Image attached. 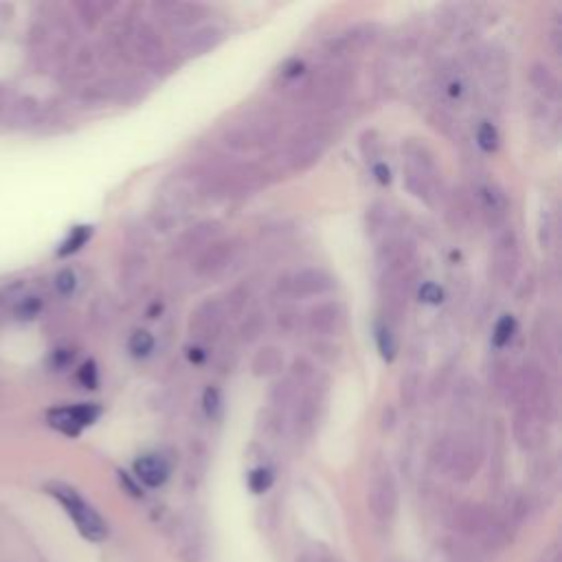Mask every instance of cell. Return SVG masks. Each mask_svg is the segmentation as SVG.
<instances>
[{
	"label": "cell",
	"mask_w": 562,
	"mask_h": 562,
	"mask_svg": "<svg viewBox=\"0 0 562 562\" xmlns=\"http://www.w3.org/2000/svg\"><path fill=\"white\" fill-rule=\"evenodd\" d=\"M516 332V321L514 316L510 314H504L499 321H496L494 325V334H493V341L496 347H505L507 343L512 341V336H514Z\"/></svg>",
	"instance_id": "83f0119b"
},
{
	"label": "cell",
	"mask_w": 562,
	"mask_h": 562,
	"mask_svg": "<svg viewBox=\"0 0 562 562\" xmlns=\"http://www.w3.org/2000/svg\"><path fill=\"white\" fill-rule=\"evenodd\" d=\"M387 228H389V209L383 203H376L367 214V231L371 238L385 236Z\"/></svg>",
	"instance_id": "d4e9b609"
},
{
	"label": "cell",
	"mask_w": 562,
	"mask_h": 562,
	"mask_svg": "<svg viewBox=\"0 0 562 562\" xmlns=\"http://www.w3.org/2000/svg\"><path fill=\"white\" fill-rule=\"evenodd\" d=\"M419 302L429 303V305H440L441 302H444V291L438 286V283L433 281H427L419 286Z\"/></svg>",
	"instance_id": "8d00e7d4"
},
{
	"label": "cell",
	"mask_w": 562,
	"mask_h": 562,
	"mask_svg": "<svg viewBox=\"0 0 562 562\" xmlns=\"http://www.w3.org/2000/svg\"><path fill=\"white\" fill-rule=\"evenodd\" d=\"M187 356H189V360H192V363L198 365V363H203V360H205V352L200 347H189L187 349Z\"/></svg>",
	"instance_id": "bcb514c9"
},
{
	"label": "cell",
	"mask_w": 562,
	"mask_h": 562,
	"mask_svg": "<svg viewBox=\"0 0 562 562\" xmlns=\"http://www.w3.org/2000/svg\"><path fill=\"white\" fill-rule=\"evenodd\" d=\"M477 200H479V209H482L488 225L496 227L505 220L507 207H510L507 205V196L499 185L493 183V180H485V183L479 185Z\"/></svg>",
	"instance_id": "7c38bea8"
},
{
	"label": "cell",
	"mask_w": 562,
	"mask_h": 562,
	"mask_svg": "<svg viewBox=\"0 0 562 562\" xmlns=\"http://www.w3.org/2000/svg\"><path fill=\"white\" fill-rule=\"evenodd\" d=\"M56 288H58V292L62 294V297H69V294H73L75 288H78V277H75V272L70 269L59 270L58 277H56Z\"/></svg>",
	"instance_id": "d590c367"
},
{
	"label": "cell",
	"mask_w": 562,
	"mask_h": 562,
	"mask_svg": "<svg viewBox=\"0 0 562 562\" xmlns=\"http://www.w3.org/2000/svg\"><path fill=\"white\" fill-rule=\"evenodd\" d=\"M42 310V299L34 297V294H29V297H20L18 303H16V316H18L20 321H29L36 319L37 314H40Z\"/></svg>",
	"instance_id": "f546056e"
},
{
	"label": "cell",
	"mask_w": 562,
	"mask_h": 562,
	"mask_svg": "<svg viewBox=\"0 0 562 562\" xmlns=\"http://www.w3.org/2000/svg\"><path fill=\"white\" fill-rule=\"evenodd\" d=\"M283 367V354L277 347H264L255 354L253 363H250V369H253L255 376L260 378H266V376H275L277 371H281Z\"/></svg>",
	"instance_id": "44dd1931"
},
{
	"label": "cell",
	"mask_w": 562,
	"mask_h": 562,
	"mask_svg": "<svg viewBox=\"0 0 562 562\" xmlns=\"http://www.w3.org/2000/svg\"><path fill=\"white\" fill-rule=\"evenodd\" d=\"M163 14H165V23L169 27H192L198 23L203 7L200 5H189V3H169L163 5Z\"/></svg>",
	"instance_id": "ffe728a7"
},
{
	"label": "cell",
	"mask_w": 562,
	"mask_h": 562,
	"mask_svg": "<svg viewBox=\"0 0 562 562\" xmlns=\"http://www.w3.org/2000/svg\"><path fill=\"white\" fill-rule=\"evenodd\" d=\"M360 147H363V154L367 156V161H374V158H378L380 154V143L376 141L374 134H365Z\"/></svg>",
	"instance_id": "60d3db41"
},
{
	"label": "cell",
	"mask_w": 562,
	"mask_h": 562,
	"mask_svg": "<svg viewBox=\"0 0 562 562\" xmlns=\"http://www.w3.org/2000/svg\"><path fill=\"white\" fill-rule=\"evenodd\" d=\"M270 485H272V472L269 468H255V471L249 474V488L253 490L255 494L266 493Z\"/></svg>",
	"instance_id": "d6a6232c"
},
{
	"label": "cell",
	"mask_w": 562,
	"mask_h": 562,
	"mask_svg": "<svg viewBox=\"0 0 562 562\" xmlns=\"http://www.w3.org/2000/svg\"><path fill=\"white\" fill-rule=\"evenodd\" d=\"M321 411H323V396H321V391L313 389L308 391V394H303L297 407V433H313L316 422H319Z\"/></svg>",
	"instance_id": "2e32d148"
},
{
	"label": "cell",
	"mask_w": 562,
	"mask_h": 562,
	"mask_svg": "<svg viewBox=\"0 0 562 562\" xmlns=\"http://www.w3.org/2000/svg\"><path fill=\"white\" fill-rule=\"evenodd\" d=\"M294 400V383L292 380H283V383H277L270 391V402L275 407H286Z\"/></svg>",
	"instance_id": "1f68e13d"
},
{
	"label": "cell",
	"mask_w": 562,
	"mask_h": 562,
	"mask_svg": "<svg viewBox=\"0 0 562 562\" xmlns=\"http://www.w3.org/2000/svg\"><path fill=\"white\" fill-rule=\"evenodd\" d=\"M203 407L205 413L209 418H217L222 411V394L220 389H216V387H207L205 396H203Z\"/></svg>",
	"instance_id": "836d02e7"
},
{
	"label": "cell",
	"mask_w": 562,
	"mask_h": 562,
	"mask_svg": "<svg viewBox=\"0 0 562 562\" xmlns=\"http://www.w3.org/2000/svg\"><path fill=\"white\" fill-rule=\"evenodd\" d=\"M70 360H73V354H70L69 349H58V352L53 354V365H56V367H67Z\"/></svg>",
	"instance_id": "f6af8a7d"
},
{
	"label": "cell",
	"mask_w": 562,
	"mask_h": 562,
	"mask_svg": "<svg viewBox=\"0 0 562 562\" xmlns=\"http://www.w3.org/2000/svg\"><path fill=\"white\" fill-rule=\"evenodd\" d=\"M236 255V242L233 239H220V242L209 244L196 260L194 270L198 277H216L227 270V266L233 261Z\"/></svg>",
	"instance_id": "30bf717a"
},
{
	"label": "cell",
	"mask_w": 562,
	"mask_h": 562,
	"mask_svg": "<svg viewBox=\"0 0 562 562\" xmlns=\"http://www.w3.org/2000/svg\"><path fill=\"white\" fill-rule=\"evenodd\" d=\"M78 380L86 389H97V385H100V371H97L95 360H89V363L81 365L78 371Z\"/></svg>",
	"instance_id": "e575fe53"
},
{
	"label": "cell",
	"mask_w": 562,
	"mask_h": 562,
	"mask_svg": "<svg viewBox=\"0 0 562 562\" xmlns=\"http://www.w3.org/2000/svg\"><path fill=\"white\" fill-rule=\"evenodd\" d=\"M47 493L58 501L59 505L67 510V514L70 516V521L75 523L78 532L86 540H92V543H100L108 536V527L103 523V518L97 514V510L92 507L89 501L81 496L78 490L70 488L67 483L53 482L47 485Z\"/></svg>",
	"instance_id": "6da1fadb"
},
{
	"label": "cell",
	"mask_w": 562,
	"mask_h": 562,
	"mask_svg": "<svg viewBox=\"0 0 562 562\" xmlns=\"http://www.w3.org/2000/svg\"><path fill=\"white\" fill-rule=\"evenodd\" d=\"M374 37H376L374 27H367V25L352 27V29L341 31V34L332 36L330 40L325 42V53L330 58L349 56V53L360 51V48L371 45V42H374Z\"/></svg>",
	"instance_id": "8fae6325"
},
{
	"label": "cell",
	"mask_w": 562,
	"mask_h": 562,
	"mask_svg": "<svg viewBox=\"0 0 562 562\" xmlns=\"http://www.w3.org/2000/svg\"><path fill=\"white\" fill-rule=\"evenodd\" d=\"M419 387H422V378L418 371H407L400 380V400L407 408H413L419 400Z\"/></svg>",
	"instance_id": "603a6c76"
},
{
	"label": "cell",
	"mask_w": 562,
	"mask_h": 562,
	"mask_svg": "<svg viewBox=\"0 0 562 562\" xmlns=\"http://www.w3.org/2000/svg\"><path fill=\"white\" fill-rule=\"evenodd\" d=\"M477 143L483 152H494L499 147V130L493 123L483 122L477 130Z\"/></svg>",
	"instance_id": "4dcf8cb0"
},
{
	"label": "cell",
	"mask_w": 562,
	"mask_h": 562,
	"mask_svg": "<svg viewBox=\"0 0 562 562\" xmlns=\"http://www.w3.org/2000/svg\"><path fill=\"white\" fill-rule=\"evenodd\" d=\"M264 330H266V316L261 313H253L242 321V325H239V336H242L244 343H255L261 334H264Z\"/></svg>",
	"instance_id": "484cf974"
},
{
	"label": "cell",
	"mask_w": 562,
	"mask_h": 562,
	"mask_svg": "<svg viewBox=\"0 0 562 562\" xmlns=\"http://www.w3.org/2000/svg\"><path fill=\"white\" fill-rule=\"evenodd\" d=\"M494 275L504 283H512L516 280L518 269H521V247L514 228L505 227L494 239Z\"/></svg>",
	"instance_id": "5b68a950"
},
{
	"label": "cell",
	"mask_w": 562,
	"mask_h": 562,
	"mask_svg": "<svg viewBox=\"0 0 562 562\" xmlns=\"http://www.w3.org/2000/svg\"><path fill=\"white\" fill-rule=\"evenodd\" d=\"M334 288V280L321 269H303L283 281V292L297 299L321 297Z\"/></svg>",
	"instance_id": "9c48e42d"
},
{
	"label": "cell",
	"mask_w": 562,
	"mask_h": 562,
	"mask_svg": "<svg viewBox=\"0 0 562 562\" xmlns=\"http://www.w3.org/2000/svg\"><path fill=\"white\" fill-rule=\"evenodd\" d=\"M374 176L380 185H389L391 183V169L385 165V163H376L374 165Z\"/></svg>",
	"instance_id": "ee69618b"
},
{
	"label": "cell",
	"mask_w": 562,
	"mask_h": 562,
	"mask_svg": "<svg viewBox=\"0 0 562 562\" xmlns=\"http://www.w3.org/2000/svg\"><path fill=\"white\" fill-rule=\"evenodd\" d=\"M540 247L547 249L551 244V216L545 211L543 216H540Z\"/></svg>",
	"instance_id": "b9f144b4"
},
{
	"label": "cell",
	"mask_w": 562,
	"mask_h": 562,
	"mask_svg": "<svg viewBox=\"0 0 562 562\" xmlns=\"http://www.w3.org/2000/svg\"><path fill=\"white\" fill-rule=\"evenodd\" d=\"M371 507H374L376 512H385L387 507H394L396 501V488L394 482H391L389 474H383V477H378L371 485V494H369Z\"/></svg>",
	"instance_id": "7402d4cb"
},
{
	"label": "cell",
	"mask_w": 562,
	"mask_h": 562,
	"mask_svg": "<svg viewBox=\"0 0 562 562\" xmlns=\"http://www.w3.org/2000/svg\"><path fill=\"white\" fill-rule=\"evenodd\" d=\"M413 255H416V249H413V242L405 236H389L383 244L378 247V253H376V260H378V269L383 272V280L387 277H398L408 272V266H411Z\"/></svg>",
	"instance_id": "277c9868"
},
{
	"label": "cell",
	"mask_w": 562,
	"mask_h": 562,
	"mask_svg": "<svg viewBox=\"0 0 562 562\" xmlns=\"http://www.w3.org/2000/svg\"><path fill=\"white\" fill-rule=\"evenodd\" d=\"M125 48L133 53L136 62L156 64L165 58V47L158 34L150 25H136L133 29L125 31Z\"/></svg>",
	"instance_id": "52a82bcc"
},
{
	"label": "cell",
	"mask_w": 562,
	"mask_h": 562,
	"mask_svg": "<svg viewBox=\"0 0 562 562\" xmlns=\"http://www.w3.org/2000/svg\"><path fill=\"white\" fill-rule=\"evenodd\" d=\"M376 343H378L380 356H383L387 363H391V360L396 358L398 343H396V336H394V332H391L389 325L376 327Z\"/></svg>",
	"instance_id": "4316f807"
},
{
	"label": "cell",
	"mask_w": 562,
	"mask_h": 562,
	"mask_svg": "<svg viewBox=\"0 0 562 562\" xmlns=\"http://www.w3.org/2000/svg\"><path fill=\"white\" fill-rule=\"evenodd\" d=\"M482 75L490 92L504 95L510 84V64L504 51H488L482 59Z\"/></svg>",
	"instance_id": "5bb4252c"
},
{
	"label": "cell",
	"mask_w": 562,
	"mask_h": 562,
	"mask_svg": "<svg viewBox=\"0 0 562 562\" xmlns=\"http://www.w3.org/2000/svg\"><path fill=\"white\" fill-rule=\"evenodd\" d=\"M134 472L147 488H158L167 482L169 466L161 455H143L134 461Z\"/></svg>",
	"instance_id": "e0dca14e"
},
{
	"label": "cell",
	"mask_w": 562,
	"mask_h": 562,
	"mask_svg": "<svg viewBox=\"0 0 562 562\" xmlns=\"http://www.w3.org/2000/svg\"><path fill=\"white\" fill-rule=\"evenodd\" d=\"M345 325V310L341 303H321L310 310L308 327L313 334L334 336Z\"/></svg>",
	"instance_id": "4fadbf2b"
},
{
	"label": "cell",
	"mask_w": 562,
	"mask_h": 562,
	"mask_svg": "<svg viewBox=\"0 0 562 562\" xmlns=\"http://www.w3.org/2000/svg\"><path fill=\"white\" fill-rule=\"evenodd\" d=\"M90 236H92V228L90 227H75L73 231L69 233V238L64 239L62 244H59L58 255H59V258H69V255L78 253V250L84 247L86 242H89Z\"/></svg>",
	"instance_id": "cb8c5ba5"
},
{
	"label": "cell",
	"mask_w": 562,
	"mask_h": 562,
	"mask_svg": "<svg viewBox=\"0 0 562 562\" xmlns=\"http://www.w3.org/2000/svg\"><path fill=\"white\" fill-rule=\"evenodd\" d=\"M327 143H330L327 130L321 128V125H310V128L299 130L292 136L291 143L286 145L283 161H286L288 169H292V172H303V169L313 167L325 154Z\"/></svg>",
	"instance_id": "3957f363"
},
{
	"label": "cell",
	"mask_w": 562,
	"mask_h": 562,
	"mask_svg": "<svg viewBox=\"0 0 562 562\" xmlns=\"http://www.w3.org/2000/svg\"><path fill=\"white\" fill-rule=\"evenodd\" d=\"M277 141H280V123L266 117L239 122L222 134V143L231 152H236V154L269 150Z\"/></svg>",
	"instance_id": "7a4b0ae2"
},
{
	"label": "cell",
	"mask_w": 562,
	"mask_h": 562,
	"mask_svg": "<svg viewBox=\"0 0 562 562\" xmlns=\"http://www.w3.org/2000/svg\"><path fill=\"white\" fill-rule=\"evenodd\" d=\"M446 92H449L451 100H461V97L466 95V84H463L461 78H452L449 80V84H446Z\"/></svg>",
	"instance_id": "7bdbcfd3"
},
{
	"label": "cell",
	"mask_w": 562,
	"mask_h": 562,
	"mask_svg": "<svg viewBox=\"0 0 562 562\" xmlns=\"http://www.w3.org/2000/svg\"><path fill=\"white\" fill-rule=\"evenodd\" d=\"M128 347L134 356H147V354L154 349V336H152L147 330H136L134 334L130 336Z\"/></svg>",
	"instance_id": "f1b7e54d"
},
{
	"label": "cell",
	"mask_w": 562,
	"mask_h": 562,
	"mask_svg": "<svg viewBox=\"0 0 562 562\" xmlns=\"http://www.w3.org/2000/svg\"><path fill=\"white\" fill-rule=\"evenodd\" d=\"M529 81L545 100L556 101L560 97V81L547 64H534L532 70H529Z\"/></svg>",
	"instance_id": "d6986e66"
},
{
	"label": "cell",
	"mask_w": 562,
	"mask_h": 562,
	"mask_svg": "<svg viewBox=\"0 0 562 562\" xmlns=\"http://www.w3.org/2000/svg\"><path fill=\"white\" fill-rule=\"evenodd\" d=\"M214 231H216V225H211V222H207V225L196 227V228H194V233H189V236L183 239V247H185V249H194L196 244L205 242V239L209 238Z\"/></svg>",
	"instance_id": "f35d334b"
},
{
	"label": "cell",
	"mask_w": 562,
	"mask_h": 562,
	"mask_svg": "<svg viewBox=\"0 0 562 562\" xmlns=\"http://www.w3.org/2000/svg\"><path fill=\"white\" fill-rule=\"evenodd\" d=\"M228 302L225 305L227 313H233V314H239L244 308H247V299H249V291L247 288H236V291H231V294H228Z\"/></svg>",
	"instance_id": "74e56055"
},
{
	"label": "cell",
	"mask_w": 562,
	"mask_h": 562,
	"mask_svg": "<svg viewBox=\"0 0 562 562\" xmlns=\"http://www.w3.org/2000/svg\"><path fill=\"white\" fill-rule=\"evenodd\" d=\"M540 419L543 418H540L534 408L516 407L512 429H514V438L523 449H532V446H536L540 441V433H543V422H540Z\"/></svg>",
	"instance_id": "9a60e30c"
},
{
	"label": "cell",
	"mask_w": 562,
	"mask_h": 562,
	"mask_svg": "<svg viewBox=\"0 0 562 562\" xmlns=\"http://www.w3.org/2000/svg\"><path fill=\"white\" fill-rule=\"evenodd\" d=\"M101 416V408L97 405H78V407H59L48 411V424L59 433L75 438L81 433V429L90 427L97 418Z\"/></svg>",
	"instance_id": "ba28073f"
},
{
	"label": "cell",
	"mask_w": 562,
	"mask_h": 562,
	"mask_svg": "<svg viewBox=\"0 0 562 562\" xmlns=\"http://www.w3.org/2000/svg\"><path fill=\"white\" fill-rule=\"evenodd\" d=\"M222 37H225V34H222L217 27H203V29L185 36L180 47H183V51L189 53V56H203V53L211 51V48L220 45Z\"/></svg>",
	"instance_id": "ac0fdd59"
},
{
	"label": "cell",
	"mask_w": 562,
	"mask_h": 562,
	"mask_svg": "<svg viewBox=\"0 0 562 562\" xmlns=\"http://www.w3.org/2000/svg\"><path fill=\"white\" fill-rule=\"evenodd\" d=\"M314 376L313 365L308 363V360H297V363L292 365V383L294 385H305L310 378Z\"/></svg>",
	"instance_id": "ab89813d"
},
{
	"label": "cell",
	"mask_w": 562,
	"mask_h": 562,
	"mask_svg": "<svg viewBox=\"0 0 562 562\" xmlns=\"http://www.w3.org/2000/svg\"><path fill=\"white\" fill-rule=\"evenodd\" d=\"M225 319H227L225 303L209 299V302L200 303L192 313V319H189V332H192V336L200 343L216 341V338L220 336L222 327H225Z\"/></svg>",
	"instance_id": "8992f818"
}]
</instances>
